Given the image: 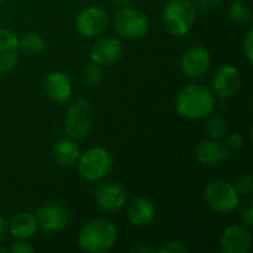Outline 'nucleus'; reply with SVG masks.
Segmentation results:
<instances>
[{"label": "nucleus", "mask_w": 253, "mask_h": 253, "mask_svg": "<svg viewBox=\"0 0 253 253\" xmlns=\"http://www.w3.org/2000/svg\"><path fill=\"white\" fill-rule=\"evenodd\" d=\"M211 64V53L203 46H191L181 56V70L190 79H202L209 71Z\"/></svg>", "instance_id": "nucleus-9"}, {"label": "nucleus", "mask_w": 253, "mask_h": 253, "mask_svg": "<svg viewBox=\"0 0 253 253\" xmlns=\"http://www.w3.org/2000/svg\"><path fill=\"white\" fill-rule=\"evenodd\" d=\"M19 59V44L16 36L0 27V73L10 71Z\"/></svg>", "instance_id": "nucleus-16"}, {"label": "nucleus", "mask_w": 253, "mask_h": 253, "mask_svg": "<svg viewBox=\"0 0 253 253\" xmlns=\"http://www.w3.org/2000/svg\"><path fill=\"white\" fill-rule=\"evenodd\" d=\"M159 252L162 253H182L188 252V249L179 243V242H166L162 248H159Z\"/></svg>", "instance_id": "nucleus-26"}, {"label": "nucleus", "mask_w": 253, "mask_h": 253, "mask_svg": "<svg viewBox=\"0 0 253 253\" xmlns=\"http://www.w3.org/2000/svg\"><path fill=\"white\" fill-rule=\"evenodd\" d=\"M252 248L251 231L242 225L228 227L221 237V249L224 253H248Z\"/></svg>", "instance_id": "nucleus-15"}, {"label": "nucleus", "mask_w": 253, "mask_h": 253, "mask_svg": "<svg viewBox=\"0 0 253 253\" xmlns=\"http://www.w3.org/2000/svg\"><path fill=\"white\" fill-rule=\"evenodd\" d=\"M114 25L116 30L119 31L120 36H123L125 39H141L148 33V18L144 12L135 9V7H129V6H123L114 18Z\"/></svg>", "instance_id": "nucleus-7"}, {"label": "nucleus", "mask_w": 253, "mask_h": 253, "mask_svg": "<svg viewBox=\"0 0 253 253\" xmlns=\"http://www.w3.org/2000/svg\"><path fill=\"white\" fill-rule=\"evenodd\" d=\"M234 187L239 196H251L253 191V178L251 175H245L237 181Z\"/></svg>", "instance_id": "nucleus-25"}, {"label": "nucleus", "mask_w": 253, "mask_h": 253, "mask_svg": "<svg viewBox=\"0 0 253 253\" xmlns=\"http://www.w3.org/2000/svg\"><path fill=\"white\" fill-rule=\"evenodd\" d=\"M179 116L190 120H200L212 114L215 108L213 93L202 84H190L184 87L175 101Z\"/></svg>", "instance_id": "nucleus-1"}, {"label": "nucleus", "mask_w": 253, "mask_h": 253, "mask_svg": "<svg viewBox=\"0 0 253 253\" xmlns=\"http://www.w3.org/2000/svg\"><path fill=\"white\" fill-rule=\"evenodd\" d=\"M206 132L212 139H222L228 133V125L227 120L222 116H213L206 123Z\"/></svg>", "instance_id": "nucleus-23"}, {"label": "nucleus", "mask_w": 253, "mask_h": 253, "mask_svg": "<svg viewBox=\"0 0 253 253\" xmlns=\"http://www.w3.org/2000/svg\"><path fill=\"white\" fill-rule=\"evenodd\" d=\"M228 13L230 18L239 25H246L252 21V10L243 0L233 1L228 7Z\"/></svg>", "instance_id": "nucleus-22"}, {"label": "nucleus", "mask_w": 253, "mask_h": 253, "mask_svg": "<svg viewBox=\"0 0 253 253\" xmlns=\"http://www.w3.org/2000/svg\"><path fill=\"white\" fill-rule=\"evenodd\" d=\"M196 159L205 166H218L228 160L230 148L221 139H205L197 144L194 150Z\"/></svg>", "instance_id": "nucleus-13"}, {"label": "nucleus", "mask_w": 253, "mask_h": 253, "mask_svg": "<svg viewBox=\"0 0 253 253\" xmlns=\"http://www.w3.org/2000/svg\"><path fill=\"white\" fill-rule=\"evenodd\" d=\"M1 1H3V0H0V3H1Z\"/></svg>", "instance_id": "nucleus-36"}, {"label": "nucleus", "mask_w": 253, "mask_h": 253, "mask_svg": "<svg viewBox=\"0 0 253 253\" xmlns=\"http://www.w3.org/2000/svg\"><path fill=\"white\" fill-rule=\"evenodd\" d=\"M108 13L102 7L89 6L76 16V28L84 37H96L108 27Z\"/></svg>", "instance_id": "nucleus-8"}, {"label": "nucleus", "mask_w": 253, "mask_h": 253, "mask_svg": "<svg viewBox=\"0 0 253 253\" xmlns=\"http://www.w3.org/2000/svg\"><path fill=\"white\" fill-rule=\"evenodd\" d=\"M95 202L104 212H119L126 203V190L116 181L101 182L95 188Z\"/></svg>", "instance_id": "nucleus-11"}, {"label": "nucleus", "mask_w": 253, "mask_h": 253, "mask_svg": "<svg viewBox=\"0 0 253 253\" xmlns=\"http://www.w3.org/2000/svg\"><path fill=\"white\" fill-rule=\"evenodd\" d=\"M243 49H245V55L246 59L249 62L253 61V30H249L246 37H245V43H243Z\"/></svg>", "instance_id": "nucleus-30"}, {"label": "nucleus", "mask_w": 253, "mask_h": 253, "mask_svg": "<svg viewBox=\"0 0 253 253\" xmlns=\"http://www.w3.org/2000/svg\"><path fill=\"white\" fill-rule=\"evenodd\" d=\"M37 225L43 233H59L70 224V216L59 203H46L36 212Z\"/></svg>", "instance_id": "nucleus-10"}, {"label": "nucleus", "mask_w": 253, "mask_h": 253, "mask_svg": "<svg viewBox=\"0 0 253 253\" xmlns=\"http://www.w3.org/2000/svg\"><path fill=\"white\" fill-rule=\"evenodd\" d=\"M127 218L133 225L148 227L156 219V208L145 197L133 199L127 208Z\"/></svg>", "instance_id": "nucleus-18"}, {"label": "nucleus", "mask_w": 253, "mask_h": 253, "mask_svg": "<svg viewBox=\"0 0 253 253\" xmlns=\"http://www.w3.org/2000/svg\"><path fill=\"white\" fill-rule=\"evenodd\" d=\"M205 200L212 211L219 213L231 212L240 205L236 187L224 179H213L205 187Z\"/></svg>", "instance_id": "nucleus-6"}, {"label": "nucleus", "mask_w": 253, "mask_h": 253, "mask_svg": "<svg viewBox=\"0 0 253 253\" xmlns=\"http://www.w3.org/2000/svg\"><path fill=\"white\" fill-rule=\"evenodd\" d=\"M133 252H154V248L148 245H141V246H135Z\"/></svg>", "instance_id": "nucleus-33"}, {"label": "nucleus", "mask_w": 253, "mask_h": 253, "mask_svg": "<svg viewBox=\"0 0 253 253\" xmlns=\"http://www.w3.org/2000/svg\"><path fill=\"white\" fill-rule=\"evenodd\" d=\"M0 252L1 253L6 252V248H4V246H1V243H0Z\"/></svg>", "instance_id": "nucleus-35"}, {"label": "nucleus", "mask_w": 253, "mask_h": 253, "mask_svg": "<svg viewBox=\"0 0 253 253\" xmlns=\"http://www.w3.org/2000/svg\"><path fill=\"white\" fill-rule=\"evenodd\" d=\"M113 1H114L116 4H119L120 7H123V6H127L132 0H113Z\"/></svg>", "instance_id": "nucleus-34"}, {"label": "nucleus", "mask_w": 253, "mask_h": 253, "mask_svg": "<svg viewBox=\"0 0 253 253\" xmlns=\"http://www.w3.org/2000/svg\"><path fill=\"white\" fill-rule=\"evenodd\" d=\"M196 15L197 9L191 0H169L163 12V22L172 36L181 37L191 31Z\"/></svg>", "instance_id": "nucleus-3"}, {"label": "nucleus", "mask_w": 253, "mask_h": 253, "mask_svg": "<svg viewBox=\"0 0 253 253\" xmlns=\"http://www.w3.org/2000/svg\"><path fill=\"white\" fill-rule=\"evenodd\" d=\"M19 52L27 56H37L44 50V39L39 33H25L18 39Z\"/></svg>", "instance_id": "nucleus-21"}, {"label": "nucleus", "mask_w": 253, "mask_h": 253, "mask_svg": "<svg viewBox=\"0 0 253 253\" xmlns=\"http://www.w3.org/2000/svg\"><path fill=\"white\" fill-rule=\"evenodd\" d=\"M37 230H39V225H37L36 215L30 212L16 213L9 224V233L16 240H28L30 237L36 234Z\"/></svg>", "instance_id": "nucleus-19"}, {"label": "nucleus", "mask_w": 253, "mask_h": 253, "mask_svg": "<svg viewBox=\"0 0 253 253\" xmlns=\"http://www.w3.org/2000/svg\"><path fill=\"white\" fill-rule=\"evenodd\" d=\"M9 252L12 253H34V248L30 245V243H27L25 240H18L10 249H9Z\"/></svg>", "instance_id": "nucleus-31"}, {"label": "nucleus", "mask_w": 253, "mask_h": 253, "mask_svg": "<svg viewBox=\"0 0 253 253\" xmlns=\"http://www.w3.org/2000/svg\"><path fill=\"white\" fill-rule=\"evenodd\" d=\"M219 4H221V0H196L194 3L196 9H200L203 12H211L216 9Z\"/></svg>", "instance_id": "nucleus-28"}, {"label": "nucleus", "mask_w": 253, "mask_h": 253, "mask_svg": "<svg viewBox=\"0 0 253 253\" xmlns=\"http://www.w3.org/2000/svg\"><path fill=\"white\" fill-rule=\"evenodd\" d=\"M104 80V70L99 64H87L83 70V82L87 86H98Z\"/></svg>", "instance_id": "nucleus-24"}, {"label": "nucleus", "mask_w": 253, "mask_h": 253, "mask_svg": "<svg viewBox=\"0 0 253 253\" xmlns=\"http://www.w3.org/2000/svg\"><path fill=\"white\" fill-rule=\"evenodd\" d=\"M79 172L87 181H101L113 169V156L104 147L89 148L86 153L80 154L79 159Z\"/></svg>", "instance_id": "nucleus-5"}, {"label": "nucleus", "mask_w": 253, "mask_h": 253, "mask_svg": "<svg viewBox=\"0 0 253 253\" xmlns=\"http://www.w3.org/2000/svg\"><path fill=\"white\" fill-rule=\"evenodd\" d=\"M79 246L89 253H104L117 242V228L107 219H92L79 233Z\"/></svg>", "instance_id": "nucleus-2"}, {"label": "nucleus", "mask_w": 253, "mask_h": 253, "mask_svg": "<svg viewBox=\"0 0 253 253\" xmlns=\"http://www.w3.org/2000/svg\"><path fill=\"white\" fill-rule=\"evenodd\" d=\"M213 90L221 98H230L236 95L242 86L240 71L233 65H222L213 76L212 80Z\"/></svg>", "instance_id": "nucleus-14"}, {"label": "nucleus", "mask_w": 253, "mask_h": 253, "mask_svg": "<svg viewBox=\"0 0 253 253\" xmlns=\"http://www.w3.org/2000/svg\"><path fill=\"white\" fill-rule=\"evenodd\" d=\"M243 145H245V139H243V136H242L240 133H237V132L231 133V135L228 136V139H227V147H228L230 150H240Z\"/></svg>", "instance_id": "nucleus-29"}, {"label": "nucleus", "mask_w": 253, "mask_h": 253, "mask_svg": "<svg viewBox=\"0 0 253 253\" xmlns=\"http://www.w3.org/2000/svg\"><path fill=\"white\" fill-rule=\"evenodd\" d=\"M7 233H9V225L6 222V219L3 216H0V243L6 239Z\"/></svg>", "instance_id": "nucleus-32"}, {"label": "nucleus", "mask_w": 253, "mask_h": 253, "mask_svg": "<svg viewBox=\"0 0 253 253\" xmlns=\"http://www.w3.org/2000/svg\"><path fill=\"white\" fill-rule=\"evenodd\" d=\"M52 156L55 162L64 168H70L76 165L80 159V148L74 139H61L55 144L52 150Z\"/></svg>", "instance_id": "nucleus-20"}, {"label": "nucleus", "mask_w": 253, "mask_h": 253, "mask_svg": "<svg viewBox=\"0 0 253 253\" xmlns=\"http://www.w3.org/2000/svg\"><path fill=\"white\" fill-rule=\"evenodd\" d=\"M123 55V46L116 37H102L96 40L90 49V59L101 67H110L120 61Z\"/></svg>", "instance_id": "nucleus-12"}, {"label": "nucleus", "mask_w": 253, "mask_h": 253, "mask_svg": "<svg viewBox=\"0 0 253 253\" xmlns=\"http://www.w3.org/2000/svg\"><path fill=\"white\" fill-rule=\"evenodd\" d=\"M93 107L87 99H77L73 102L65 114V132L70 139L82 141L92 130Z\"/></svg>", "instance_id": "nucleus-4"}, {"label": "nucleus", "mask_w": 253, "mask_h": 253, "mask_svg": "<svg viewBox=\"0 0 253 253\" xmlns=\"http://www.w3.org/2000/svg\"><path fill=\"white\" fill-rule=\"evenodd\" d=\"M44 90L47 96L55 102H67L73 93L71 79L62 71H52L44 80Z\"/></svg>", "instance_id": "nucleus-17"}, {"label": "nucleus", "mask_w": 253, "mask_h": 253, "mask_svg": "<svg viewBox=\"0 0 253 253\" xmlns=\"http://www.w3.org/2000/svg\"><path fill=\"white\" fill-rule=\"evenodd\" d=\"M240 218L242 221L248 225V227H252L253 225V209L252 203L251 202H246L242 205V209H240Z\"/></svg>", "instance_id": "nucleus-27"}]
</instances>
